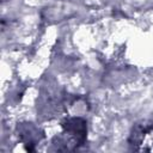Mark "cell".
Returning a JSON list of instances; mask_svg holds the SVG:
<instances>
[{"mask_svg": "<svg viewBox=\"0 0 153 153\" xmlns=\"http://www.w3.org/2000/svg\"><path fill=\"white\" fill-rule=\"evenodd\" d=\"M61 126L63 128L65 134H68L72 137H74L75 142H78L79 145H82L85 142L87 133V124L85 120L80 117H72L65 120Z\"/></svg>", "mask_w": 153, "mask_h": 153, "instance_id": "cell-1", "label": "cell"}]
</instances>
